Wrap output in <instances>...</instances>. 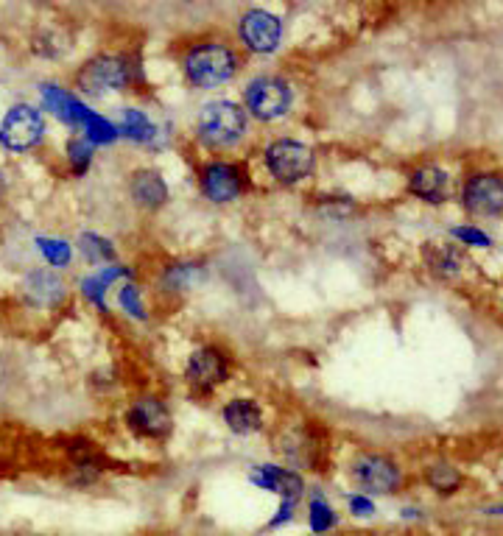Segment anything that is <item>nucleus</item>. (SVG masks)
I'll return each mask as SVG.
<instances>
[{
  "instance_id": "obj_6",
  "label": "nucleus",
  "mask_w": 503,
  "mask_h": 536,
  "mask_svg": "<svg viewBox=\"0 0 503 536\" xmlns=\"http://www.w3.org/2000/svg\"><path fill=\"white\" fill-rule=\"evenodd\" d=\"M260 162L280 188H297L302 182H308L319 168L316 151L297 137H277L272 143H266Z\"/></svg>"
},
{
  "instance_id": "obj_33",
  "label": "nucleus",
  "mask_w": 503,
  "mask_h": 536,
  "mask_svg": "<svg viewBox=\"0 0 503 536\" xmlns=\"http://www.w3.org/2000/svg\"><path fill=\"white\" fill-rule=\"evenodd\" d=\"M297 500H280V506L274 511V517L266 523V531H280V528H286L297 520Z\"/></svg>"
},
{
  "instance_id": "obj_1",
  "label": "nucleus",
  "mask_w": 503,
  "mask_h": 536,
  "mask_svg": "<svg viewBox=\"0 0 503 536\" xmlns=\"http://www.w3.org/2000/svg\"><path fill=\"white\" fill-rule=\"evenodd\" d=\"M274 450L286 461V467L327 475L333 469V430L316 416L288 419L274 430Z\"/></svg>"
},
{
  "instance_id": "obj_30",
  "label": "nucleus",
  "mask_w": 503,
  "mask_h": 536,
  "mask_svg": "<svg viewBox=\"0 0 503 536\" xmlns=\"http://www.w3.org/2000/svg\"><path fill=\"white\" fill-rule=\"evenodd\" d=\"M82 132L84 137L93 143V146H112V143H118V126L115 123H109L107 118H101L96 112H87V118L82 123Z\"/></svg>"
},
{
  "instance_id": "obj_24",
  "label": "nucleus",
  "mask_w": 503,
  "mask_h": 536,
  "mask_svg": "<svg viewBox=\"0 0 503 536\" xmlns=\"http://www.w3.org/2000/svg\"><path fill=\"white\" fill-rule=\"evenodd\" d=\"M422 483L434 492L436 497H456L464 489L462 469L450 461H434L422 469Z\"/></svg>"
},
{
  "instance_id": "obj_11",
  "label": "nucleus",
  "mask_w": 503,
  "mask_h": 536,
  "mask_svg": "<svg viewBox=\"0 0 503 536\" xmlns=\"http://www.w3.org/2000/svg\"><path fill=\"white\" fill-rule=\"evenodd\" d=\"M462 210L473 218H501L503 215V171L478 168L462 179L459 188Z\"/></svg>"
},
{
  "instance_id": "obj_23",
  "label": "nucleus",
  "mask_w": 503,
  "mask_h": 536,
  "mask_svg": "<svg viewBox=\"0 0 503 536\" xmlns=\"http://www.w3.org/2000/svg\"><path fill=\"white\" fill-rule=\"evenodd\" d=\"M204 268L199 260H171L160 268V291L163 294H188L196 282L202 280Z\"/></svg>"
},
{
  "instance_id": "obj_15",
  "label": "nucleus",
  "mask_w": 503,
  "mask_h": 536,
  "mask_svg": "<svg viewBox=\"0 0 503 536\" xmlns=\"http://www.w3.org/2000/svg\"><path fill=\"white\" fill-rule=\"evenodd\" d=\"M68 291V282L51 268H34L20 282V296L34 310H59L68 302Z\"/></svg>"
},
{
  "instance_id": "obj_37",
  "label": "nucleus",
  "mask_w": 503,
  "mask_h": 536,
  "mask_svg": "<svg viewBox=\"0 0 503 536\" xmlns=\"http://www.w3.org/2000/svg\"><path fill=\"white\" fill-rule=\"evenodd\" d=\"M3 193H6V179L0 174V199H3Z\"/></svg>"
},
{
  "instance_id": "obj_34",
  "label": "nucleus",
  "mask_w": 503,
  "mask_h": 536,
  "mask_svg": "<svg viewBox=\"0 0 503 536\" xmlns=\"http://www.w3.org/2000/svg\"><path fill=\"white\" fill-rule=\"evenodd\" d=\"M347 511H350L353 517H358V520H369V517H375L378 506H375V500L369 495L355 492V495H347Z\"/></svg>"
},
{
  "instance_id": "obj_10",
  "label": "nucleus",
  "mask_w": 503,
  "mask_h": 536,
  "mask_svg": "<svg viewBox=\"0 0 503 536\" xmlns=\"http://www.w3.org/2000/svg\"><path fill=\"white\" fill-rule=\"evenodd\" d=\"M294 107V90L286 79L280 76H258L246 84L244 90V109L260 123L283 121Z\"/></svg>"
},
{
  "instance_id": "obj_4",
  "label": "nucleus",
  "mask_w": 503,
  "mask_h": 536,
  "mask_svg": "<svg viewBox=\"0 0 503 536\" xmlns=\"http://www.w3.org/2000/svg\"><path fill=\"white\" fill-rule=\"evenodd\" d=\"M249 134V115L235 101H210L204 104L196 118V137L207 151H232L246 140Z\"/></svg>"
},
{
  "instance_id": "obj_32",
  "label": "nucleus",
  "mask_w": 503,
  "mask_h": 536,
  "mask_svg": "<svg viewBox=\"0 0 503 536\" xmlns=\"http://www.w3.org/2000/svg\"><path fill=\"white\" fill-rule=\"evenodd\" d=\"M450 238L459 243V246H470V249H490L492 235L484 232L476 224H459V227L450 229Z\"/></svg>"
},
{
  "instance_id": "obj_2",
  "label": "nucleus",
  "mask_w": 503,
  "mask_h": 536,
  "mask_svg": "<svg viewBox=\"0 0 503 536\" xmlns=\"http://www.w3.org/2000/svg\"><path fill=\"white\" fill-rule=\"evenodd\" d=\"M140 81H143V70L132 56L98 54L79 67L76 90L87 98H104L109 93H129Z\"/></svg>"
},
{
  "instance_id": "obj_35",
  "label": "nucleus",
  "mask_w": 503,
  "mask_h": 536,
  "mask_svg": "<svg viewBox=\"0 0 503 536\" xmlns=\"http://www.w3.org/2000/svg\"><path fill=\"white\" fill-rule=\"evenodd\" d=\"M422 514H425L422 509H414V506H408V509H403V520H422Z\"/></svg>"
},
{
  "instance_id": "obj_22",
  "label": "nucleus",
  "mask_w": 503,
  "mask_h": 536,
  "mask_svg": "<svg viewBox=\"0 0 503 536\" xmlns=\"http://www.w3.org/2000/svg\"><path fill=\"white\" fill-rule=\"evenodd\" d=\"M40 95L45 112H54L62 123H68L73 129H82V123L90 109L84 107L76 95H70L68 90H62V87H56V84H42Z\"/></svg>"
},
{
  "instance_id": "obj_26",
  "label": "nucleus",
  "mask_w": 503,
  "mask_h": 536,
  "mask_svg": "<svg viewBox=\"0 0 503 536\" xmlns=\"http://www.w3.org/2000/svg\"><path fill=\"white\" fill-rule=\"evenodd\" d=\"M118 134L132 140L135 146H154L157 143V123H151V118L140 109H123L121 123H118Z\"/></svg>"
},
{
  "instance_id": "obj_8",
  "label": "nucleus",
  "mask_w": 503,
  "mask_h": 536,
  "mask_svg": "<svg viewBox=\"0 0 503 536\" xmlns=\"http://www.w3.org/2000/svg\"><path fill=\"white\" fill-rule=\"evenodd\" d=\"M347 475H350V481L355 483V489L369 497L400 495L408 483L403 464L395 461L389 453H378V450H361V453H355Z\"/></svg>"
},
{
  "instance_id": "obj_3",
  "label": "nucleus",
  "mask_w": 503,
  "mask_h": 536,
  "mask_svg": "<svg viewBox=\"0 0 503 536\" xmlns=\"http://www.w3.org/2000/svg\"><path fill=\"white\" fill-rule=\"evenodd\" d=\"M235 372V358L224 344L216 341H204L193 349L182 369V380L185 389L196 400H207L213 397L221 386H227Z\"/></svg>"
},
{
  "instance_id": "obj_21",
  "label": "nucleus",
  "mask_w": 503,
  "mask_h": 536,
  "mask_svg": "<svg viewBox=\"0 0 503 536\" xmlns=\"http://www.w3.org/2000/svg\"><path fill=\"white\" fill-rule=\"evenodd\" d=\"M129 280H135V268L112 263V266H101V271H96V274H87V277L79 282V291H82V296L90 302V305H96L101 313H107L109 288H112L115 282H129Z\"/></svg>"
},
{
  "instance_id": "obj_20",
  "label": "nucleus",
  "mask_w": 503,
  "mask_h": 536,
  "mask_svg": "<svg viewBox=\"0 0 503 536\" xmlns=\"http://www.w3.org/2000/svg\"><path fill=\"white\" fill-rule=\"evenodd\" d=\"M221 419L232 436H258L266 430V411L255 397H232L221 405Z\"/></svg>"
},
{
  "instance_id": "obj_7",
  "label": "nucleus",
  "mask_w": 503,
  "mask_h": 536,
  "mask_svg": "<svg viewBox=\"0 0 503 536\" xmlns=\"http://www.w3.org/2000/svg\"><path fill=\"white\" fill-rule=\"evenodd\" d=\"M238 54L227 42L207 40L193 45L182 59L185 79L191 81L196 90H216L221 84H230L238 76Z\"/></svg>"
},
{
  "instance_id": "obj_16",
  "label": "nucleus",
  "mask_w": 503,
  "mask_h": 536,
  "mask_svg": "<svg viewBox=\"0 0 503 536\" xmlns=\"http://www.w3.org/2000/svg\"><path fill=\"white\" fill-rule=\"evenodd\" d=\"M238 37L246 45V51L258 56H269L280 48L283 42V23L280 17H274L272 12L263 9H252L241 17L238 23Z\"/></svg>"
},
{
  "instance_id": "obj_14",
  "label": "nucleus",
  "mask_w": 503,
  "mask_h": 536,
  "mask_svg": "<svg viewBox=\"0 0 503 536\" xmlns=\"http://www.w3.org/2000/svg\"><path fill=\"white\" fill-rule=\"evenodd\" d=\"M126 196H129L135 210L146 215H157L168 207L171 188H168L160 168L140 165V168L129 171V176H126Z\"/></svg>"
},
{
  "instance_id": "obj_29",
  "label": "nucleus",
  "mask_w": 503,
  "mask_h": 536,
  "mask_svg": "<svg viewBox=\"0 0 503 536\" xmlns=\"http://www.w3.org/2000/svg\"><path fill=\"white\" fill-rule=\"evenodd\" d=\"M65 162H68L70 176L82 179L90 174L93 162H96V146L84 137V134H73L65 146Z\"/></svg>"
},
{
  "instance_id": "obj_19",
  "label": "nucleus",
  "mask_w": 503,
  "mask_h": 536,
  "mask_svg": "<svg viewBox=\"0 0 503 536\" xmlns=\"http://www.w3.org/2000/svg\"><path fill=\"white\" fill-rule=\"evenodd\" d=\"M422 266L436 282H450L462 277L467 268V255L456 241H428L420 249Z\"/></svg>"
},
{
  "instance_id": "obj_13",
  "label": "nucleus",
  "mask_w": 503,
  "mask_h": 536,
  "mask_svg": "<svg viewBox=\"0 0 503 536\" xmlns=\"http://www.w3.org/2000/svg\"><path fill=\"white\" fill-rule=\"evenodd\" d=\"M65 458H68V483L76 489H93L112 467L107 453L87 436L65 439Z\"/></svg>"
},
{
  "instance_id": "obj_25",
  "label": "nucleus",
  "mask_w": 503,
  "mask_h": 536,
  "mask_svg": "<svg viewBox=\"0 0 503 536\" xmlns=\"http://www.w3.org/2000/svg\"><path fill=\"white\" fill-rule=\"evenodd\" d=\"M305 506H308V528L313 536H327L333 528H339V511L333 509V503L322 489H308Z\"/></svg>"
},
{
  "instance_id": "obj_9",
  "label": "nucleus",
  "mask_w": 503,
  "mask_h": 536,
  "mask_svg": "<svg viewBox=\"0 0 503 536\" xmlns=\"http://www.w3.org/2000/svg\"><path fill=\"white\" fill-rule=\"evenodd\" d=\"M123 425H126V430L135 439L149 444H165L174 436V428H177L171 405L160 394H154V391L137 394V397L126 402Z\"/></svg>"
},
{
  "instance_id": "obj_5",
  "label": "nucleus",
  "mask_w": 503,
  "mask_h": 536,
  "mask_svg": "<svg viewBox=\"0 0 503 536\" xmlns=\"http://www.w3.org/2000/svg\"><path fill=\"white\" fill-rule=\"evenodd\" d=\"M196 188L204 201L216 207H227L252 193V176L241 160L210 157L196 165Z\"/></svg>"
},
{
  "instance_id": "obj_12",
  "label": "nucleus",
  "mask_w": 503,
  "mask_h": 536,
  "mask_svg": "<svg viewBox=\"0 0 503 536\" xmlns=\"http://www.w3.org/2000/svg\"><path fill=\"white\" fill-rule=\"evenodd\" d=\"M45 140V118L31 104H14L0 121V146L12 154L34 151Z\"/></svg>"
},
{
  "instance_id": "obj_36",
  "label": "nucleus",
  "mask_w": 503,
  "mask_h": 536,
  "mask_svg": "<svg viewBox=\"0 0 503 536\" xmlns=\"http://www.w3.org/2000/svg\"><path fill=\"white\" fill-rule=\"evenodd\" d=\"M487 517H503V506H487Z\"/></svg>"
},
{
  "instance_id": "obj_18",
  "label": "nucleus",
  "mask_w": 503,
  "mask_h": 536,
  "mask_svg": "<svg viewBox=\"0 0 503 536\" xmlns=\"http://www.w3.org/2000/svg\"><path fill=\"white\" fill-rule=\"evenodd\" d=\"M249 481L255 483L263 492H272L280 500H305L308 492V481L297 469L286 467V464H258L249 469Z\"/></svg>"
},
{
  "instance_id": "obj_28",
  "label": "nucleus",
  "mask_w": 503,
  "mask_h": 536,
  "mask_svg": "<svg viewBox=\"0 0 503 536\" xmlns=\"http://www.w3.org/2000/svg\"><path fill=\"white\" fill-rule=\"evenodd\" d=\"M76 249L82 252V257L90 266H112V263H118L115 243L104 238V235H98V232H82L76 238Z\"/></svg>"
},
{
  "instance_id": "obj_27",
  "label": "nucleus",
  "mask_w": 503,
  "mask_h": 536,
  "mask_svg": "<svg viewBox=\"0 0 503 536\" xmlns=\"http://www.w3.org/2000/svg\"><path fill=\"white\" fill-rule=\"evenodd\" d=\"M115 302H118V310L129 322L146 324L151 319L149 305H146V296H143V288L137 285L135 280L121 282L118 291H115Z\"/></svg>"
},
{
  "instance_id": "obj_31",
  "label": "nucleus",
  "mask_w": 503,
  "mask_h": 536,
  "mask_svg": "<svg viewBox=\"0 0 503 536\" xmlns=\"http://www.w3.org/2000/svg\"><path fill=\"white\" fill-rule=\"evenodd\" d=\"M37 249H40V255L48 260V266L54 268L70 266V260H73V246L62 241V238H48V235H42V238H37Z\"/></svg>"
},
{
  "instance_id": "obj_17",
  "label": "nucleus",
  "mask_w": 503,
  "mask_h": 536,
  "mask_svg": "<svg viewBox=\"0 0 503 536\" xmlns=\"http://www.w3.org/2000/svg\"><path fill=\"white\" fill-rule=\"evenodd\" d=\"M406 193L428 207H442L450 201V174L436 162H420L406 174Z\"/></svg>"
}]
</instances>
